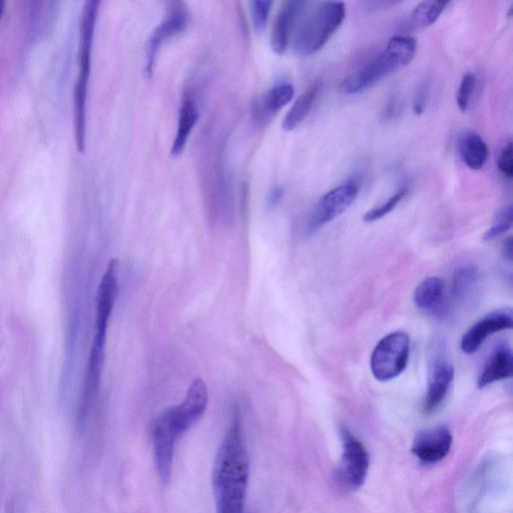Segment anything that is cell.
I'll return each mask as SVG.
<instances>
[{"label":"cell","instance_id":"cell-1","mask_svg":"<svg viewBox=\"0 0 513 513\" xmlns=\"http://www.w3.org/2000/svg\"><path fill=\"white\" fill-rule=\"evenodd\" d=\"M249 480L250 457L242 416L240 410H235L213 464L216 513H244Z\"/></svg>","mask_w":513,"mask_h":513},{"label":"cell","instance_id":"cell-2","mask_svg":"<svg viewBox=\"0 0 513 513\" xmlns=\"http://www.w3.org/2000/svg\"><path fill=\"white\" fill-rule=\"evenodd\" d=\"M209 391L205 381L197 378L182 403L161 413L153 423L152 438L155 464L164 485L172 478L177 443L205 414Z\"/></svg>","mask_w":513,"mask_h":513},{"label":"cell","instance_id":"cell-3","mask_svg":"<svg viewBox=\"0 0 513 513\" xmlns=\"http://www.w3.org/2000/svg\"><path fill=\"white\" fill-rule=\"evenodd\" d=\"M100 2H87L81 17L79 45V74L74 93V122L77 148L86 150L87 103L92 69L94 38L97 27Z\"/></svg>","mask_w":513,"mask_h":513},{"label":"cell","instance_id":"cell-4","mask_svg":"<svg viewBox=\"0 0 513 513\" xmlns=\"http://www.w3.org/2000/svg\"><path fill=\"white\" fill-rule=\"evenodd\" d=\"M416 52L415 39L406 36L391 38L381 54L342 81L339 92L343 95H357L372 88L383 79L410 65Z\"/></svg>","mask_w":513,"mask_h":513},{"label":"cell","instance_id":"cell-5","mask_svg":"<svg viewBox=\"0 0 513 513\" xmlns=\"http://www.w3.org/2000/svg\"><path fill=\"white\" fill-rule=\"evenodd\" d=\"M345 17L343 3L318 4L298 26L293 39L294 52L302 57L319 52L341 27Z\"/></svg>","mask_w":513,"mask_h":513},{"label":"cell","instance_id":"cell-6","mask_svg":"<svg viewBox=\"0 0 513 513\" xmlns=\"http://www.w3.org/2000/svg\"><path fill=\"white\" fill-rule=\"evenodd\" d=\"M410 351V339L404 332H393L385 336L375 347L371 356V371L381 381L398 377L406 368Z\"/></svg>","mask_w":513,"mask_h":513},{"label":"cell","instance_id":"cell-7","mask_svg":"<svg viewBox=\"0 0 513 513\" xmlns=\"http://www.w3.org/2000/svg\"><path fill=\"white\" fill-rule=\"evenodd\" d=\"M118 260H112L102 277L98 289L95 337L91 354L105 356L106 340L112 313L119 292Z\"/></svg>","mask_w":513,"mask_h":513},{"label":"cell","instance_id":"cell-8","mask_svg":"<svg viewBox=\"0 0 513 513\" xmlns=\"http://www.w3.org/2000/svg\"><path fill=\"white\" fill-rule=\"evenodd\" d=\"M359 191V183L351 180L322 196L310 215L307 235L316 234L328 223L342 215L355 202Z\"/></svg>","mask_w":513,"mask_h":513},{"label":"cell","instance_id":"cell-9","mask_svg":"<svg viewBox=\"0 0 513 513\" xmlns=\"http://www.w3.org/2000/svg\"><path fill=\"white\" fill-rule=\"evenodd\" d=\"M189 25V13L183 3H170L167 14L148 41L146 52L145 76L152 78L157 56L169 40L182 34Z\"/></svg>","mask_w":513,"mask_h":513},{"label":"cell","instance_id":"cell-10","mask_svg":"<svg viewBox=\"0 0 513 513\" xmlns=\"http://www.w3.org/2000/svg\"><path fill=\"white\" fill-rule=\"evenodd\" d=\"M343 455L339 467L341 482L350 489L360 488L367 477L369 454L360 440L344 431Z\"/></svg>","mask_w":513,"mask_h":513},{"label":"cell","instance_id":"cell-11","mask_svg":"<svg viewBox=\"0 0 513 513\" xmlns=\"http://www.w3.org/2000/svg\"><path fill=\"white\" fill-rule=\"evenodd\" d=\"M513 315L511 310L494 311L475 323L462 337L461 350L465 354H473L485 340L499 331L511 329Z\"/></svg>","mask_w":513,"mask_h":513},{"label":"cell","instance_id":"cell-12","mask_svg":"<svg viewBox=\"0 0 513 513\" xmlns=\"http://www.w3.org/2000/svg\"><path fill=\"white\" fill-rule=\"evenodd\" d=\"M452 443L450 430L445 426H438L418 433L412 444V452L425 463H435L448 455Z\"/></svg>","mask_w":513,"mask_h":513},{"label":"cell","instance_id":"cell-13","mask_svg":"<svg viewBox=\"0 0 513 513\" xmlns=\"http://www.w3.org/2000/svg\"><path fill=\"white\" fill-rule=\"evenodd\" d=\"M305 7L306 3L299 2V0H290L282 6L271 35V48L276 55L283 56L286 54L292 32Z\"/></svg>","mask_w":513,"mask_h":513},{"label":"cell","instance_id":"cell-14","mask_svg":"<svg viewBox=\"0 0 513 513\" xmlns=\"http://www.w3.org/2000/svg\"><path fill=\"white\" fill-rule=\"evenodd\" d=\"M454 377V368L445 361L433 365L429 375L427 391L424 399V411L435 412L445 401Z\"/></svg>","mask_w":513,"mask_h":513},{"label":"cell","instance_id":"cell-15","mask_svg":"<svg viewBox=\"0 0 513 513\" xmlns=\"http://www.w3.org/2000/svg\"><path fill=\"white\" fill-rule=\"evenodd\" d=\"M413 300L419 310L431 315H442L446 310L443 280L438 277L424 279L416 287Z\"/></svg>","mask_w":513,"mask_h":513},{"label":"cell","instance_id":"cell-16","mask_svg":"<svg viewBox=\"0 0 513 513\" xmlns=\"http://www.w3.org/2000/svg\"><path fill=\"white\" fill-rule=\"evenodd\" d=\"M513 355L507 345L498 346L485 363L478 378V387L484 388L492 383L512 376Z\"/></svg>","mask_w":513,"mask_h":513},{"label":"cell","instance_id":"cell-17","mask_svg":"<svg viewBox=\"0 0 513 513\" xmlns=\"http://www.w3.org/2000/svg\"><path fill=\"white\" fill-rule=\"evenodd\" d=\"M458 152L464 164L473 171L482 170L489 156L486 143L474 132H466L459 137Z\"/></svg>","mask_w":513,"mask_h":513},{"label":"cell","instance_id":"cell-18","mask_svg":"<svg viewBox=\"0 0 513 513\" xmlns=\"http://www.w3.org/2000/svg\"><path fill=\"white\" fill-rule=\"evenodd\" d=\"M200 118L199 109L192 99H186L179 113L178 128L172 146L171 155L180 157L187 145V142Z\"/></svg>","mask_w":513,"mask_h":513},{"label":"cell","instance_id":"cell-19","mask_svg":"<svg viewBox=\"0 0 513 513\" xmlns=\"http://www.w3.org/2000/svg\"><path fill=\"white\" fill-rule=\"evenodd\" d=\"M321 86L319 83L312 85L295 102L291 110L284 118L282 128L286 132L297 129L307 118L319 95Z\"/></svg>","mask_w":513,"mask_h":513},{"label":"cell","instance_id":"cell-20","mask_svg":"<svg viewBox=\"0 0 513 513\" xmlns=\"http://www.w3.org/2000/svg\"><path fill=\"white\" fill-rule=\"evenodd\" d=\"M295 89L289 83H281L269 89L258 103V113L272 117L287 106L294 98Z\"/></svg>","mask_w":513,"mask_h":513},{"label":"cell","instance_id":"cell-21","mask_svg":"<svg viewBox=\"0 0 513 513\" xmlns=\"http://www.w3.org/2000/svg\"><path fill=\"white\" fill-rule=\"evenodd\" d=\"M450 5L448 2H423L410 16L409 27L425 29L434 25Z\"/></svg>","mask_w":513,"mask_h":513},{"label":"cell","instance_id":"cell-22","mask_svg":"<svg viewBox=\"0 0 513 513\" xmlns=\"http://www.w3.org/2000/svg\"><path fill=\"white\" fill-rule=\"evenodd\" d=\"M477 281V270L472 266L459 269L454 277L453 291L457 298H464Z\"/></svg>","mask_w":513,"mask_h":513},{"label":"cell","instance_id":"cell-23","mask_svg":"<svg viewBox=\"0 0 513 513\" xmlns=\"http://www.w3.org/2000/svg\"><path fill=\"white\" fill-rule=\"evenodd\" d=\"M512 216V205L500 209L494 217L492 227L485 233L483 239L485 241H492L510 230L512 226Z\"/></svg>","mask_w":513,"mask_h":513},{"label":"cell","instance_id":"cell-24","mask_svg":"<svg viewBox=\"0 0 513 513\" xmlns=\"http://www.w3.org/2000/svg\"><path fill=\"white\" fill-rule=\"evenodd\" d=\"M273 5L271 0H253L250 3L252 24L257 34L265 31Z\"/></svg>","mask_w":513,"mask_h":513},{"label":"cell","instance_id":"cell-25","mask_svg":"<svg viewBox=\"0 0 513 513\" xmlns=\"http://www.w3.org/2000/svg\"><path fill=\"white\" fill-rule=\"evenodd\" d=\"M407 194L408 189L402 188L395 195L389 198L384 204L368 211L363 217L364 222L373 223L386 217L399 205V203L407 196Z\"/></svg>","mask_w":513,"mask_h":513},{"label":"cell","instance_id":"cell-26","mask_svg":"<svg viewBox=\"0 0 513 513\" xmlns=\"http://www.w3.org/2000/svg\"><path fill=\"white\" fill-rule=\"evenodd\" d=\"M475 83L476 79L472 73H467L462 77L456 94V104L462 113H466L468 110Z\"/></svg>","mask_w":513,"mask_h":513},{"label":"cell","instance_id":"cell-27","mask_svg":"<svg viewBox=\"0 0 513 513\" xmlns=\"http://www.w3.org/2000/svg\"><path fill=\"white\" fill-rule=\"evenodd\" d=\"M498 170L507 178L513 177V148L512 143L509 142L501 151L498 158Z\"/></svg>","mask_w":513,"mask_h":513},{"label":"cell","instance_id":"cell-28","mask_svg":"<svg viewBox=\"0 0 513 513\" xmlns=\"http://www.w3.org/2000/svg\"><path fill=\"white\" fill-rule=\"evenodd\" d=\"M428 100V88L427 86H421L414 97L413 112L416 116H420L424 113Z\"/></svg>","mask_w":513,"mask_h":513},{"label":"cell","instance_id":"cell-29","mask_svg":"<svg viewBox=\"0 0 513 513\" xmlns=\"http://www.w3.org/2000/svg\"><path fill=\"white\" fill-rule=\"evenodd\" d=\"M285 195V191L282 187H275L268 196L267 199V208L273 209L275 208L283 199Z\"/></svg>","mask_w":513,"mask_h":513},{"label":"cell","instance_id":"cell-30","mask_svg":"<svg viewBox=\"0 0 513 513\" xmlns=\"http://www.w3.org/2000/svg\"><path fill=\"white\" fill-rule=\"evenodd\" d=\"M503 256L505 260H508L509 262L512 259V241L511 239H508L504 246H503Z\"/></svg>","mask_w":513,"mask_h":513},{"label":"cell","instance_id":"cell-31","mask_svg":"<svg viewBox=\"0 0 513 513\" xmlns=\"http://www.w3.org/2000/svg\"><path fill=\"white\" fill-rule=\"evenodd\" d=\"M6 12V4L0 0V20L3 19Z\"/></svg>","mask_w":513,"mask_h":513}]
</instances>
